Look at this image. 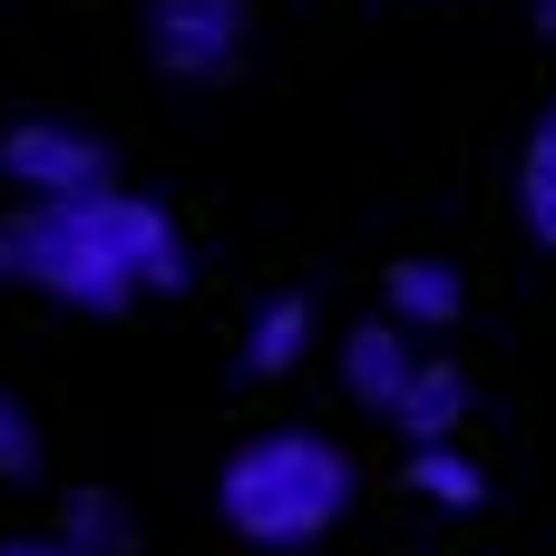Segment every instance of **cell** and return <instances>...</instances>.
I'll return each instance as SVG.
<instances>
[{
	"instance_id": "obj_10",
	"label": "cell",
	"mask_w": 556,
	"mask_h": 556,
	"mask_svg": "<svg viewBox=\"0 0 556 556\" xmlns=\"http://www.w3.org/2000/svg\"><path fill=\"white\" fill-rule=\"evenodd\" d=\"M59 538L78 556H127L137 547V528H127V508L108 498V489H68V508H59Z\"/></svg>"
},
{
	"instance_id": "obj_13",
	"label": "cell",
	"mask_w": 556,
	"mask_h": 556,
	"mask_svg": "<svg viewBox=\"0 0 556 556\" xmlns=\"http://www.w3.org/2000/svg\"><path fill=\"white\" fill-rule=\"evenodd\" d=\"M0 556H78L68 538H0Z\"/></svg>"
},
{
	"instance_id": "obj_15",
	"label": "cell",
	"mask_w": 556,
	"mask_h": 556,
	"mask_svg": "<svg viewBox=\"0 0 556 556\" xmlns=\"http://www.w3.org/2000/svg\"><path fill=\"white\" fill-rule=\"evenodd\" d=\"M547 117H556V108H547Z\"/></svg>"
},
{
	"instance_id": "obj_9",
	"label": "cell",
	"mask_w": 556,
	"mask_h": 556,
	"mask_svg": "<svg viewBox=\"0 0 556 556\" xmlns=\"http://www.w3.org/2000/svg\"><path fill=\"white\" fill-rule=\"evenodd\" d=\"M410 489H420L430 508H479V498H489V479H479V459H469L459 440H430V450H410Z\"/></svg>"
},
{
	"instance_id": "obj_3",
	"label": "cell",
	"mask_w": 556,
	"mask_h": 556,
	"mask_svg": "<svg viewBox=\"0 0 556 556\" xmlns=\"http://www.w3.org/2000/svg\"><path fill=\"white\" fill-rule=\"evenodd\" d=\"M0 176L20 186V205H59V195H108V147L68 117H10L0 127Z\"/></svg>"
},
{
	"instance_id": "obj_11",
	"label": "cell",
	"mask_w": 556,
	"mask_h": 556,
	"mask_svg": "<svg viewBox=\"0 0 556 556\" xmlns=\"http://www.w3.org/2000/svg\"><path fill=\"white\" fill-rule=\"evenodd\" d=\"M518 215H528V235L556 244V117H538V137H528V166H518Z\"/></svg>"
},
{
	"instance_id": "obj_6",
	"label": "cell",
	"mask_w": 556,
	"mask_h": 556,
	"mask_svg": "<svg viewBox=\"0 0 556 556\" xmlns=\"http://www.w3.org/2000/svg\"><path fill=\"white\" fill-rule=\"evenodd\" d=\"M459 420H469V371L459 362H420L410 391H401V410H391V430L410 450H430V440H459Z\"/></svg>"
},
{
	"instance_id": "obj_12",
	"label": "cell",
	"mask_w": 556,
	"mask_h": 556,
	"mask_svg": "<svg viewBox=\"0 0 556 556\" xmlns=\"http://www.w3.org/2000/svg\"><path fill=\"white\" fill-rule=\"evenodd\" d=\"M0 479H39V420L0 391Z\"/></svg>"
},
{
	"instance_id": "obj_5",
	"label": "cell",
	"mask_w": 556,
	"mask_h": 556,
	"mask_svg": "<svg viewBox=\"0 0 556 556\" xmlns=\"http://www.w3.org/2000/svg\"><path fill=\"white\" fill-rule=\"evenodd\" d=\"M410 371H420V352H410V323H391V313H371V323H352V342H342V391L362 401V410H401V391H410Z\"/></svg>"
},
{
	"instance_id": "obj_4",
	"label": "cell",
	"mask_w": 556,
	"mask_h": 556,
	"mask_svg": "<svg viewBox=\"0 0 556 556\" xmlns=\"http://www.w3.org/2000/svg\"><path fill=\"white\" fill-rule=\"evenodd\" d=\"M244 49V0H147V59L166 78H225Z\"/></svg>"
},
{
	"instance_id": "obj_7",
	"label": "cell",
	"mask_w": 556,
	"mask_h": 556,
	"mask_svg": "<svg viewBox=\"0 0 556 556\" xmlns=\"http://www.w3.org/2000/svg\"><path fill=\"white\" fill-rule=\"evenodd\" d=\"M381 303H391V323H410V332H440V323H459V264H440V254H401L391 264V283H381Z\"/></svg>"
},
{
	"instance_id": "obj_1",
	"label": "cell",
	"mask_w": 556,
	"mask_h": 556,
	"mask_svg": "<svg viewBox=\"0 0 556 556\" xmlns=\"http://www.w3.org/2000/svg\"><path fill=\"white\" fill-rule=\"evenodd\" d=\"M195 254L156 195H59L0 215V283H29L68 313H127L137 293H186Z\"/></svg>"
},
{
	"instance_id": "obj_8",
	"label": "cell",
	"mask_w": 556,
	"mask_h": 556,
	"mask_svg": "<svg viewBox=\"0 0 556 556\" xmlns=\"http://www.w3.org/2000/svg\"><path fill=\"white\" fill-rule=\"evenodd\" d=\"M303 352H313V303H303V293L254 303V323H244V371H254V381H283V371H303Z\"/></svg>"
},
{
	"instance_id": "obj_14",
	"label": "cell",
	"mask_w": 556,
	"mask_h": 556,
	"mask_svg": "<svg viewBox=\"0 0 556 556\" xmlns=\"http://www.w3.org/2000/svg\"><path fill=\"white\" fill-rule=\"evenodd\" d=\"M538 39H556V0H538Z\"/></svg>"
},
{
	"instance_id": "obj_2",
	"label": "cell",
	"mask_w": 556,
	"mask_h": 556,
	"mask_svg": "<svg viewBox=\"0 0 556 556\" xmlns=\"http://www.w3.org/2000/svg\"><path fill=\"white\" fill-rule=\"evenodd\" d=\"M215 508L244 547H313L342 508H352V459L342 440L323 430H254L225 479H215Z\"/></svg>"
}]
</instances>
